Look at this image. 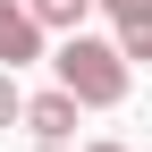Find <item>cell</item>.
<instances>
[{"label":"cell","instance_id":"6da1fadb","mask_svg":"<svg viewBox=\"0 0 152 152\" xmlns=\"http://www.w3.org/2000/svg\"><path fill=\"white\" fill-rule=\"evenodd\" d=\"M51 68H59V85H68L85 110H118V102H127V76H135V59L118 51V34L102 42V34H85V26H76V34H59Z\"/></svg>","mask_w":152,"mask_h":152},{"label":"cell","instance_id":"7a4b0ae2","mask_svg":"<svg viewBox=\"0 0 152 152\" xmlns=\"http://www.w3.org/2000/svg\"><path fill=\"white\" fill-rule=\"evenodd\" d=\"M42 17H34V0H0V68H34L42 59Z\"/></svg>","mask_w":152,"mask_h":152},{"label":"cell","instance_id":"3957f363","mask_svg":"<svg viewBox=\"0 0 152 152\" xmlns=\"http://www.w3.org/2000/svg\"><path fill=\"white\" fill-rule=\"evenodd\" d=\"M76 110H85V102H76L68 85L26 93V135H34V144H68V135H76Z\"/></svg>","mask_w":152,"mask_h":152},{"label":"cell","instance_id":"277c9868","mask_svg":"<svg viewBox=\"0 0 152 152\" xmlns=\"http://www.w3.org/2000/svg\"><path fill=\"white\" fill-rule=\"evenodd\" d=\"M110 26H118V51H127V59H144V68H152V9H135V17H110Z\"/></svg>","mask_w":152,"mask_h":152},{"label":"cell","instance_id":"5b68a950","mask_svg":"<svg viewBox=\"0 0 152 152\" xmlns=\"http://www.w3.org/2000/svg\"><path fill=\"white\" fill-rule=\"evenodd\" d=\"M85 9H102V0H34V17H42L51 34H76V26H85Z\"/></svg>","mask_w":152,"mask_h":152},{"label":"cell","instance_id":"8992f818","mask_svg":"<svg viewBox=\"0 0 152 152\" xmlns=\"http://www.w3.org/2000/svg\"><path fill=\"white\" fill-rule=\"evenodd\" d=\"M0 127H26V93H17V68H0Z\"/></svg>","mask_w":152,"mask_h":152},{"label":"cell","instance_id":"52a82bcc","mask_svg":"<svg viewBox=\"0 0 152 152\" xmlns=\"http://www.w3.org/2000/svg\"><path fill=\"white\" fill-rule=\"evenodd\" d=\"M102 9H110V17H135V9H152V0H102Z\"/></svg>","mask_w":152,"mask_h":152},{"label":"cell","instance_id":"ba28073f","mask_svg":"<svg viewBox=\"0 0 152 152\" xmlns=\"http://www.w3.org/2000/svg\"><path fill=\"white\" fill-rule=\"evenodd\" d=\"M85 152H135V144H118V135H93V144H85Z\"/></svg>","mask_w":152,"mask_h":152},{"label":"cell","instance_id":"9c48e42d","mask_svg":"<svg viewBox=\"0 0 152 152\" xmlns=\"http://www.w3.org/2000/svg\"><path fill=\"white\" fill-rule=\"evenodd\" d=\"M34 152H59V144H34Z\"/></svg>","mask_w":152,"mask_h":152}]
</instances>
